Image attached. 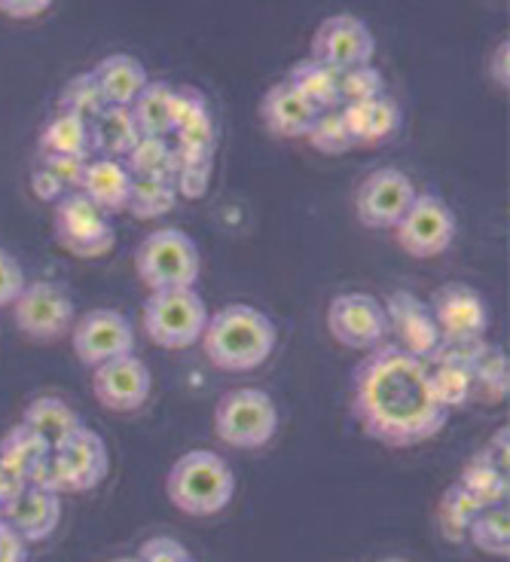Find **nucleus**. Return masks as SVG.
I'll list each match as a JSON object with an SVG mask.
<instances>
[{"label":"nucleus","instance_id":"f257e3e1","mask_svg":"<svg viewBox=\"0 0 510 562\" xmlns=\"http://www.w3.org/2000/svg\"><path fill=\"white\" fill-rule=\"evenodd\" d=\"M352 413L385 447H419L446 428L450 413L428 389V364L392 342L367 351L352 373Z\"/></svg>","mask_w":510,"mask_h":562},{"label":"nucleus","instance_id":"f03ea898","mask_svg":"<svg viewBox=\"0 0 510 562\" xmlns=\"http://www.w3.org/2000/svg\"><path fill=\"white\" fill-rule=\"evenodd\" d=\"M199 342L214 367L227 373H248L270 361L279 342V327L251 303H227L208 315Z\"/></svg>","mask_w":510,"mask_h":562},{"label":"nucleus","instance_id":"7ed1b4c3","mask_svg":"<svg viewBox=\"0 0 510 562\" xmlns=\"http://www.w3.org/2000/svg\"><path fill=\"white\" fill-rule=\"evenodd\" d=\"M169 502L190 517H214L236 498V471L212 450H186L166 480Z\"/></svg>","mask_w":510,"mask_h":562},{"label":"nucleus","instance_id":"20e7f679","mask_svg":"<svg viewBox=\"0 0 510 562\" xmlns=\"http://www.w3.org/2000/svg\"><path fill=\"white\" fill-rule=\"evenodd\" d=\"M138 279L150 291H178V288H196L202 254L193 236H186L178 226H159L147 233L135 251Z\"/></svg>","mask_w":510,"mask_h":562},{"label":"nucleus","instance_id":"39448f33","mask_svg":"<svg viewBox=\"0 0 510 562\" xmlns=\"http://www.w3.org/2000/svg\"><path fill=\"white\" fill-rule=\"evenodd\" d=\"M208 306L196 288H178V291H150L141 306L144 334L162 349H190L196 346L205 324H208Z\"/></svg>","mask_w":510,"mask_h":562},{"label":"nucleus","instance_id":"423d86ee","mask_svg":"<svg viewBox=\"0 0 510 562\" xmlns=\"http://www.w3.org/2000/svg\"><path fill=\"white\" fill-rule=\"evenodd\" d=\"M279 407L270 392L245 385L227 392L214 407V435L233 450H260L279 431Z\"/></svg>","mask_w":510,"mask_h":562},{"label":"nucleus","instance_id":"0eeeda50","mask_svg":"<svg viewBox=\"0 0 510 562\" xmlns=\"http://www.w3.org/2000/svg\"><path fill=\"white\" fill-rule=\"evenodd\" d=\"M455 211L446 205V199L438 193H416L412 205L407 214L397 221L395 236L397 245L410 257L428 260V257H440L455 239Z\"/></svg>","mask_w":510,"mask_h":562},{"label":"nucleus","instance_id":"6e6552de","mask_svg":"<svg viewBox=\"0 0 510 562\" xmlns=\"http://www.w3.org/2000/svg\"><path fill=\"white\" fill-rule=\"evenodd\" d=\"M13 306L15 327L25 337L37 339V342L61 339L65 334H71L73 322H77V312H73V300L68 294V288L49 279L29 281Z\"/></svg>","mask_w":510,"mask_h":562},{"label":"nucleus","instance_id":"1a4fd4ad","mask_svg":"<svg viewBox=\"0 0 510 562\" xmlns=\"http://www.w3.org/2000/svg\"><path fill=\"white\" fill-rule=\"evenodd\" d=\"M327 330L345 349H379L385 337H388V318H385L383 300L364 294V291L337 294L327 306Z\"/></svg>","mask_w":510,"mask_h":562},{"label":"nucleus","instance_id":"9d476101","mask_svg":"<svg viewBox=\"0 0 510 562\" xmlns=\"http://www.w3.org/2000/svg\"><path fill=\"white\" fill-rule=\"evenodd\" d=\"M56 236L61 248L77 257H104L116 245L114 224L80 190L56 202Z\"/></svg>","mask_w":510,"mask_h":562},{"label":"nucleus","instance_id":"9b49d317","mask_svg":"<svg viewBox=\"0 0 510 562\" xmlns=\"http://www.w3.org/2000/svg\"><path fill=\"white\" fill-rule=\"evenodd\" d=\"M71 346L86 367L107 364L120 355L135 351V324L120 310H89L73 322Z\"/></svg>","mask_w":510,"mask_h":562},{"label":"nucleus","instance_id":"f8f14e48","mask_svg":"<svg viewBox=\"0 0 510 562\" xmlns=\"http://www.w3.org/2000/svg\"><path fill=\"white\" fill-rule=\"evenodd\" d=\"M431 315L440 330V342H471L489 330V303L465 281H446L431 294Z\"/></svg>","mask_w":510,"mask_h":562},{"label":"nucleus","instance_id":"ddd939ff","mask_svg":"<svg viewBox=\"0 0 510 562\" xmlns=\"http://www.w3.org/2000/svg\"><path fill=\"white\" fill-rule=\"evenodd\" d=\"M416 183L407 171L385 166V169L370 171L354 193V209L361 224L370 229H395L397 221L407 214L416 199Z\"/></svg>","mask_w":510,"mask_h":562},{"label":"nucleus","instance_id":"4468645a","mask_svg":"<svg viewBox=\"0 0 510 562\" xmlns=\"http://www.w3.org/2000/svg\"><path fill=\"white\" fill-rule=\"evenodd\" d=\"M376 56V37L364 19L352 13L327 15L313 34V58L325 61L327 68L349 70L370 65Z\"/></svg>","mask_w":510,"mask_h":562},{"label":"nucleus","instance_id":"2eb2a0df","mask_svg":"<svg viewBox=\"0 0 510 562\" xmlns=\"http://www.w3.org/2000/svg\"><path fill=\"white\" fill-rule=\"evenodd\" d=\"M92 392L101 407L114 409V413H135L150 401L154 373L135 351L120 355L107 364L92 367Z\"/></svg>","mask_w":510,"mask_h":562},{"label":"nucleus","instance_id":"dca6fc26","mask_svg":"<svg viewBox=\"0 0 510 562\" xmlns=\"http://www.w3.org/2000/svg\"><path fill=\"white\" fill-rule=\"evenodd\" d=\"M53 462H56L58 480H61L65 492L95 490L111 471V456H107L104 437L86 425H80L68 440L58 443L53 450Z\"/></svg>","mask_w":510,"mask_h":562},{"label":"nucleus","instance_id":"f3484780","mask_svg":"<svg viewBox=\"0 0 510 562\" xmlns=\"http://www.w3.org/2000/svg\"><path fill=\"white\" fill-rule=\"evenodd\" d=\"M385 318H388V334L397 337V349H404L419 361H428L440 346V330L422 296L412 291H392L385 296Z\"/></svg>","mask_w":510,"mask_h":562},{"label":"nucleus","instance_id":"a211bd4d","mask_svg":"<svg viewBox=\"0 0 510 562\" xmlns=\"http://www.w3.org/2000/svg\"><path fill=\"white\" fill-rule=\"evenodd\" d=\"M3 520L10 522L29 544L46 541L49 535L56 532L58 520H61V498L56 492L25 486L13 502L3 505Z\"/></svg>","mask_w":510,"mask_h":562},{"label":"nucleus","instance_id":"6ab92c4d","mask_svg":"<svg viewBox=\"0 0 510 562\" xmlns=\"http://www.w3.org/2000/svg\"><path fill=\"white\" fill-rule=\"evenodd\" d=\"M260 116L279 138H306L318 111L287 80H279L267 89V95L260 101Z\"/></svg>","mask_w":510,"mask_h":562},{"label":"nucleus","instance_id":"aec40b11","mask_svg":"<svg viewBox=\"0 0 510 562\" xmlns=\"http://www.w3.org/2000/svg\"><path fill=\"white\" fill-rule=\"evenodd\" d=\"M132 171L126 169L123 159H89L86 166L83 183H80V193H83L89 202H95L104 214L111 211H126L128 196H132Z\"/></svg>","mask_w":510,"mask_h":562},{"label":"nucleus","instance_id":"412c9836","mask_svg":"<svg viewBox=\"0 0 510 562\" xmlns=\"http://www.w3.org/2000/svg\"><path fill=\"white\" fill-rule=\"evenodd\" d=\"M92 77L101 89V99L107 108H132L138 92L147 86V68L135 56L126 53H114L104 56L92 68Z\"/></svg>","mask_w":510,"mask_h":562},{"label":"nucleus","instance_id":"4be33fe9","mask_svg":"<svg viewBox=\"0 0 510 562\" xmlns=\"http://www.w3.org/2000/svg\"><path fill=\"white\" fill-rule=\"evenodd\" d=\"M340 113L354 144H379L400 128V104L392 95L342 104Z\"/></svg>","mask_w":510,"mask_h":562},{"label":"nucleus","instance_id":"5701e85b","mask_svg":"<svg viewBox=\"0 0 510 562\" xmlns=\"http://www.w3.org/2000/svg\"><path fill=\"white\" fill-rule=\"evenodd\" d=\"M284 80L294 86L318 113L333 111L340 104V70L327 68L325 61H318V58H299L297 65L287 70Z\"/></svg>","mask_w":510,"mask_h":562},{"label":"nucleus","instance_id":"b1692460","mask_svg":"<svg viewBox=\"0 0 510 562\" xmlns=\"http://www.w3.org/2000/svg\"><path fill=\"white\" fill-rule=\"evenodd\" d=\"M89 138H92V150H99L104 159H126L135 140L141 138V132L128 108H104L89 123Z\"/></svg>","mask_w":510,"mask_h":562},{"label":"nucleus","instance_id":"393cba45","mask_svg":"<svg viewBox=\"0 0 510 562\" xmlns=\"http://www.w3.org/2000/svg\"><path fill=\"white\" fill-rule=\"evenodd\" d=\"M22 422L29 425L31 431H37L53 450L83 425L80 416H77V409L71 404H65L61 397H53V394L34 397L25 407V413H22Z\"/></svg>","mask_w":510,"mask_h":562},{"label":"nucleus","instance_id":"a878e982","mask_svg":"<svg viewBox=\"0 0 510 562\" xmlns=\"http://www.w3.org/2000/svg\"><path fill=\"white\" fill-rule=\"evenodd\" d=\"M510 361L501 346L480 339V346L471 358V380H474V394L486 404H498L508 397L510 389Z\"/></svg>","mask_w":510,"mask_h":562},{"label":"nucleus","instance_id":"bb28decb","mask_svg":"<svg viewBox=\"0 0 510 562\" xmlns=\"http://www.w3.org/2000/svg\"><path fill=\"white\" fill-rule=\"evenodd\" d=\"M53 452V447L43 440L37 431H31L29 425H15L7 431V437L0 440V468H7L13 477L29 483L31 471Z\"/></svg>","mask_w":510,"mask_h":562},{"label":"nucleus","instance_id":"cd10ccee","mask_svg":"<svg viewBox=\"0 0 510 562\" xmlns=\"http://www.w3.org/2000/svg\"><path fill=\"white\" fill-rule=\"evenodd\" d=\"M171 99H174V86L166 80H147L135 104L128 108L135 116V126L141 135H159L169 138L171 132Z\"/></svg>","mask_w":510,"mask_h":562},{"label":"nucleus","instance_id":"c85d7f7f","mask_svg":"<svg viewBox=\"0 0 510 562\" xmlns=\"http://www.w3.org/2000/svg\"><path fill=\"white\" fill-rule=\"evenodd\" d=\"M126 169L132 178H162V181H174L178 171V154L171 147L169 138L159 135H141L135 140V147L126 154Z\"/></svg>","mask_w":510,"mask_h":562},{"label":"nucleus","instance_id":"c756f323","mask_svg":"<svg viewBox=\"0 0 510 562\" xmlns=\"http://www.w3.org/2000/svg\"><path fill=\"white\" fill-rule=\"evenodd\" d=\"M43 156H89L92 138H89V123L73 116V113L58 111L41 132Z\"/></svg>","mask_w":510,"mask_h":562},{"label":"nucleus","instance_id":"7c9ffc66","mask_svg":"<svg viewBox=\"0 0 510 562\" xmlns=\"http://www.w3.org/2000/svg\"><path fill=\"white\" fill-rule=\"evenodd\" d=\"M480 510H483L480 502H477L465 486L453 483L450 490L440 495V505H438L440 535H443L446 541H453V544H462V541L468 538L471 522H474V517H477Z\"/></svg>","mask_w":510,"mask_h":562},{"label":"nucleus","instance_id":"2f4dec72","mask_svg":"<svg viewBox=\"0 0 510 562\" xmlns=\"http://www.w3.org/2000/svg\"><path fill=\"white\" fill-rule=\"evenodd\" d=\"M474 548L486 553V557H498L508 560L510 557V514L505 505L483 507L480 514L474 517L468 529V538Z\"/></svg>","mask_w":510,"mask_h":562},{"label":"nucleus","instance_id":"473e14b6","mask_svg":"<svg viewBox=\"0 0 510 562\" xmlns=\"http://www.w3.org/2000/svg\"><path fill=\"white\" fill-rule=\"evenodd\" d=\"M458 486H465L483 507H492L508 502L510 480L508 471H501V468L489 464L486 459H480V456H474V459L465 464V471H462V477H458Z\"/></svg>","mask_w":510,"mask_h":562},{"label":"nucleus","instance_id":"72a5a7b5","mask_svg":"<svg viewBox=\"0 0 510 562\" xmlns=\"http://www.w3.org/2000/svg\"><path fill=\"white\" fill-rule=\"evenodd\" d=\"M428 389H431L434 401H438L446 413L455 407H465L471 397H474L471 370L458 364H428Z\"/></svg>","mask_w":510,"mask_h":562},{"label":"nucleus","instance_id":"f704fd0d","mask_svg":"<svg viewBox=\"0 0 510 562\" xmlns=\"http://www.w3.org/2000/svg\"><path fill=\"white\" fill-rule=\"evenodd\" d=\"M178 202L174 183L162 178H135L132 196H128V211L135 217H162L169 214Z\"/></svg>","mask_w":510,"mask_h":562},{"label":"nucleus","instance_id":"c9c22d12","mask_svg":"<svg viewBox=\"0 0 510 562\" xmlns=\"http://www.w3.org/2000/svg\"><path fill=\"white\" fill-rule=\"evenodd\" d=\"M104 108L107 104L101 99V89L95 83V77H92V70L71 77L65 83V89H61V99H58V111L73 113V116H80L86 123H92Z\"/></svg>","mask_w":510,"mask_h":562},{"label":"nucleus","instance_id":"e433bc0d","mask_svg":"<svg viewBox=\"0 0 510 562\" xmlns=\"http://www.w3.org/2000/svg\"><path fill=\"white\" fill-rule=\"evenodd\" d=\"M306 138L313 144L318 154L325 156H342L349 154L354 147L352 135H349V128L342 123V113L340 111H321L315 116V123L306 132Z\"/></svg>","mask_w":510,"mask_h":562},{"label":"nucleus","instance_id":"4c0bfd02","mask_svg":"<svg viewBox=\"0 0 510 562\" xmlns=\"http://www.w3.org/2000/svg\"><path fill=\"white\" fill-rule=\"evenodd\" d=\"M379 95H385V77L373 61L340 70V104H358V101L379 99Z\"/></svg>","mask_w":510,"mask_h":562},{"label":"nucleus","instance_id":"58836bf2","mask_svg":"<svg viewBox=\"0 0 510 562\" xmlns=\"http://www.w3.org/2000/svg\"><path fill=\"white\" fill-rule=\"evenodd\" d=\"M202 120H212V104L205 99V92L196 89V86H174V99H171V132L196 126Z\"/></svg>","mask_w":510,"mask_h":562},{"label":"nucleus","instance_id":"ea45409f","mask_svg":"<svg viewBox=\"0 0 510 562\" xmlns=\"http://www.w3.org/2000/svg\"><path fill=\"white\" fill-rule=\"evenodd\" d=\"M214 162H178L174 171V193L186 199H202L212 183Z\"/></svg>","mask_w":510,"mask_h":562},{"label":"nucleus","instance_id":"a19ab883","mask_svg":"<svg viewBox=\"0 0 510 562\" xmlns=\"http://www.w3.org/2000/svg\"><path fill=\"white\" fill-rule=\"evenodd\" d=\"M89 156H43V169L49 171L65 190H80Z\"/></svg>","mask_w":510,"mask_h":562},{"label":"nucleus","instance_id":"79ce46f5","mask_svg":"<svg viewBox=\"0 0 510 562\" xmlns=\"http://www.w3.org/2000/svg\"><path fill=\"white\" fill-rule=\"evenodd\" d=\"M138 562H193L190 550L169 535H157V538H147L138 550Z\"/></svg>","mask_w":510,"mask_h":562},{"label":"nucleus","instance_id":"37998d69","mask_svg":"<svg viewBox=\"0 0 510 562\" xmlns=\"http://www.w3.org/2000/svg\"><path fill=\"white\" fill-rule=\"evenodd\" d=\"M25 272L7 248H0V306H13L19 294L25 291Z\"/></svg>","mask_w":510,"mask_h":562},{"label":"nucleus","instance_id":"c03bdc74","mask_svg":"<svg viewBox=\"0 0 510 562\" xmlns=\"http://www.w3.org/2000/svg\"><path fill=\"white\" fill-rule=\"evenodd\" d=\"M53 3L49 0H0V15L15 19V22H31V19H41L43 13H49Z\"/></svg>","mask_w":510,"mask_h":562},{"label":"nucleus","instance_id":"a18cd8bd","mask_svg":"<svg viewBox=\"0 0 510 562\" xmlns=\"http://www.w3.org/2000/svg\"><path fill=\"white\" fill-rule=\"evenodd\" d=\"M0 562H29V541L7 520L0 526Z\"/></svg>","mask_w":510,"mask_h":562},{"label":"nucleus","instance_id":"49530a36","mask_svg":"<svg viewBox=\"0 0 510 562\" xmlns=\"http://www.w3.org/2000/svg\"><path fill=\"white\" fill-rule=\"evenodd\" d=\"M508 437H510L508 425H501V428H498L496 435L489 437V443H486V447H483V450L477 452V456H480V459H486V462H489V464H496V468H501V471H508V462H510Z\"/></svg>","mask_w":510,"mask_h":562},{"label":"nucleus","instance_id":"de8ad7c7","mask_svg":"<svg viewBox=\"0 0 510 562\" xmlns=\"http://www.w3.org/2000/svg\"><path fill=\"white\" fill-rule=\"evenodd\" d=\"M489 77H492V83L498 86V89H505L508 92L510 86V41L505 37V41L496 43V49L489 53Z\"/></svg>","mask_w":510,"mask_h":562},{"label":"nucleus","instance_id":"09e8293b","mask_svg":"<svg viewBox=\"0 0 510 562\" xmlns=\"http://www.w3.org/2000/svg\"><path fill=\"white\" fill-rule=\"evenodd\" d=\"M31 190H34V196L41 199V202H58V199L68 193L43 166L31 175Z\"/></svg>","mask_w":510,"mask_h":562},{"label":"nucleus","instance_id":"8fccbe9b","mask_svg":"<svg viewBox=\"0 0 510 562\" xmlns=\"http://www.w3.org/2000/svg\"><path fill=\"white\" fill-rule=\"evenodd\" d=\"M111 562H138V557H116V560Z\"/></svg>","mask_w":510,"mask_h":562},{"label":"nucleus","instance_id":"3c124183","mask_svg":"<svg viewBox=\"0 0 510 562\" xmlns=\"http://www.w3.org/2000/svg\"><path fill=\"white\" fill-rule=\"evenodd\" d=\"M383 562H407V560H400V557H388V560H383Z\"/></svg>","mask_w":510,"mask_h":562},{"label":"nucleus","instance_id":"603ef678","mask_svg":"<svg viewBox=\"0 0 510 562\" xmlns=\"http://www.w3.org/2000/svg\"><path fill=\"white\" fill-rule=\"evenodd\" d=\"M0 517H3V505H0Z\"/></svg>","mask_w":510,"mask_h":562},{"label":"nucleus","instance_id":"864d4df0","mask_svg":"<svg viewBox=\"0 0 510 562\" xmlns=\"http://www.w3.org/2000/svg\"><path fill=\"white\" fill-rule=\"evenodd\" d=\"M193 562H196V560H193Z\"/></svg>","mask_w":510,"mask_h":562}]
</instances>
